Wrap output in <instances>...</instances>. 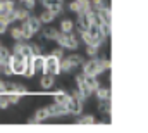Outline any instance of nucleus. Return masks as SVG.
Wrapping results in <instances>:
<instances>
[{
  "label": "nucleus",
  "mask_w": 148,
  "mask_h": 133,
  "mask_svg": "<svg viewBox=\"0 0 148 133\" xmlns=\"http://www.w3.org/2000/svg\"><path fill=\"white\" fill-rule=\"evenodd\" d=\"M90 3H91V9L93 10H102L103 7H107V3H105V0H90Z\"/></svg>",
  "instance_id": "28"
},
{
  "label": "nucleus",
  "mask_w": 148,
  "mask_h": 133,
  "mask_svg": "<svg viewBox=\"0 0 148 133\" xmlns=\"http://www.w3.org/2000/svg\"><path fill=\"white\" fill-rule=\"evenodd\" d=\"M43 64H45V57L43 55H33L31 57V67H33V73H43Z\"/></svg>",
  "instance_id": "7"
},
{
  "label": "nucleus",
  "mask_w": 148,
  "mask_h": 133,
  "mask_svg": "<svg viewBox=\"0 0 148 133\" xmlns=\"http://www.w3.org/2000/svg\"><path fill=\"white\" fill-rule=\"evenodd\" d=\"M10 104H9V99H7V95H3V94H0V109H7Z\"/></svg>",
  "instance_id": "36"
},
{
  "label": "nucleus",
  "mask_w": 148,
  "mask_h": 133,
  "mask_svg": "<svg viewBox=\"0 0 148 133\" xmlns=\"http://www.w3.org/2000/svg\"><path fill=\"white\" fill-rule=\"evenodd\" d=\"M21 31H23V38H24V40H29V38L33 36V31L29 30V26H28V23H26V21H23V23H21Z\"/></svg>",
  "instance_id": "24"
},
{
  "label": "nucleus",
  "mask_w": 148,
  "mask_h": 133,
  "mask_svg": "<svg viewBox=\"0 0 148 133\" xmlns=\"http://www.w3.org/2000/svg\"><path fill=\"white\" fill-rule=\"evenodd\" d=\"M21 5L24 9H28V10H33L35 5H36V0H24V2H21Z\"/></svg>",
  "instance_id": "33"
},
{
  "label": "nucleus",
  "mask_w": 148,
  "mask_h": 133,
  "mask_svg": "<svg viewBox=\"0 0 148 133\" xmlns=\"http://www.w3.org/2000/svg\"><path fill=\"white\" fill-rule=\"evenodd\" d=\"M14 92H16V94H19V95H26V94H28L26 87H23V85H17V83H14Z\"/></svg>",
  "instance_id": "35"
},
{
  "label": "nucleus",
  "mask_w": 148,
  "mask_h": 133,
  "mask_svg": "<svg viewBox=\"0 0 148 133\" xmlns=\"http://www.w3.org/2000/svg\"><path fill=\"white\" fill-rule=\"evenodd\" d=\"M77 123H79V125H95L97 121H95V116L86 114V116H81V118L77 119Z\"/></svg>",
  "instance_id": "27"
},
{
  "label": "nucleus",
  "mask_w": 148,
  "mask_h": 133,
  "mask_svg": "<svg viewBox=\"0 0 148 133\" xmlns=\"http://www.w3.org/2000/svg\"><path fill=\"white\" fill-rule=\"evenodd\" d=\"M100 111H102L105 116H109V118H110V112H112L110 100H102V102H100Z\"/></svg>",
  "instance_id": "26"
},
{
  "label": "nucleus",
  "mask_w": 148,
  "mask_h": 133,
  "mask_svg": "<svg viewBox=\"0 0 148 133\" xmlns=\"http://www.w3.org/2000/svg\"><path fill=\"white\" fill-rule=\"evenodd\" d=\"M67 59L71 61V64H73V67H81L83 66V57L81 55H77V54H71V55H67Z\"/></svg>",
  "instance_id": "22"
},
{
  "label": "nucleus",
  "mask_w": 148,
  "mask_h": 133,
  "mask_svg": "<svg viewBox=\"0 0 148 133\" xmlns=\"http://www.w3.org/2000/svg\"><path fill=\"white\" fill-rule=\"evenodd\" d=\"M59 67H60V73H71V71L74 69L73 64H71V61H69L67 57H62V59H60Z\"/></svg>",
  "instance_id": "16"
},
{
  "label": "nucleus",
  "mask_w": 148,
  "mask_h": 133,
  "mask_svg": "<svg viewBox=\"0 0 148 133\" xmlns=\"http://www.w3.org/2000/svg\"><path fill=\"white\" fill-rule=\"evenodd\" d=\"M57 43H59V47H62V48H67V50H76L77 48V45H79V36L77 35H74L73 31L71 33H62V31H59V36H57V40H55Z\"/></svg>",
  "instance_id": "1"
},
{
  "label": "nucleus",
  "mask_w": 148,
  "mask_h": 133,
  "mask_svg": "<svg viewBox=\"0 0 148 133\" xmlns=\"http://www.w3.org/2000/svg\"><path fill=\"white\" fill-rule=\"evenodd\" d=\"M84 87L93 94L98 87H100V83H98V80H97V76H93V74H84Z\"/></svg>",
  "instance_id": "8"
},
{
  "label": "nucleus",
  "mask_w": 148,
  "mask_h": 133,
  "mask_svg": "<svg viewBox=\"0 0 148 133\" xmlns=\"http://www.w3.org/2000/svg\"><path fill=\"white\" fill-rule=\"evenodd\" d=\"M10 55H12V52L9 48H5V47L0 45V62H9L10 61Z\"/></svg>",
  "instance_id": "23"
},
{
  "label": "nucleus",
  "mask_w": 148,
  "mask_h": 133,
  "mask_svg": "<svg viewBox=\"0 0 148 133\" xmlns=\"http://www.w3.org/2000/svg\"><path fill=\"white\" fill-rule=\"evenodd\" d=\"M52 55H53V57H57V59H62V57H64V48H62V47L53 48V50H52Z\"/></svg>",
  "instance_id": "37"
},
{
  "label": "nucleus",
  "mask_w": 148,
  "mask_h": 133,
  "mask_svg": "<svg viewBox=\"0 0 148 133\" xmlns=\"http://www.w3.org/2000/svg\"><path fill=\"white\" fill-rule=\"evenodd\" d=\"M26 23H28L29 30L33 31V35H35V33H38V31L41 30V21H40L38 17H31V16H29V17L26 19Z\"/></svg>",
  "instance_id": "13"
},
{
  "label": "nucleus",
  "mask_w": 148,
  "mask_h": 133,
  "mask_svg": "<svg viewBox=\"0 0 148 133\" xmlns=\"http://www.w3.org/2000/svg\"><path fill=\"white\" fill-rule=\"evenodd\" d=\"M71 100V94H67V92H64V90H59L57 94H55V102L57 104H62V105H66L67 107V102Z\"/></svg>",
  "instance_id": "12"
},
{
  "label": "nucleus",
  "mask_w": 148,
  "mask_h": 133,
  "mask_svg": "<svg viewBox=\"0 0 148 133\" xmlns=\"http://www.w3.org/2000/svg\"><path fill=\"white\" fill-rule=\"evenodd\" d=\"M53 85H55V78L52 74L45 73V76H41V80H40V87L43 90H50V88H53Z\"/></svg>",
  "instance_id": "10"
},
{
  "label": "nucleus",
  "mask_w": 148,
  "mask_h": 133,
  "mask_svg": "<svg viewBox=\"0 0 148 133\" xmlns=\"http://www.w3.org/2000/svg\"><path fill=\"white\" fill-rule=\"evenodd\" d=\"M79 36H83V42L86 43V45H95V47H100L103 42H105V38H102V36H93V35H90L88 31H81Z\"/></svg>",
  "instance_id": "5"
},
{
  "label": "nucleus",
  "mask_w": 148,
  "mask_h": 133,
  "mask_svg": "<svg viewBox=\"0 0 148 133\" xmlns=\"http://www.w3.org/2000/svg\"><path fill=\"white\" fill-rule=\"evenodd\" d=\"M35 118H36L38 123H41V121H45V119H50V114H48L47 107H43V109H38L36 114H35Z\"/></svg>",
  "instance_id": "20"
},
{
  "label": "nucleus",
  "mask_w": 148,
  "mask_h": 133,
  "mask_svg": "<svg viewBox=\"0 0 148 133\" xmlns=\"http://www.w3.org/2000/svg\"><path fill=\"white\" fill-rule=\"evenodd\" d=\"M74 2L79 5V12H88V10H91L90 0H74Z\"/></svg>",
  "instance_id": "25"
},
{
  "label": "nucleus",
  "mask_w": 148,
  "mask_h": 133,
  "mask_svg": "<svg viewBox=\"0 0 148 133\" xmlns=\"http://www.w3.org/2000/svg\"><path fill=\"white\" fill-rule=\"evenodd\" d=\"M3 83H5V81H2V80H0V94L3 92Z\"/></svg>",
  "instance_id": "43"
},
{
  "label": "nucleus",
  "mask_w": 148,
  "mask_h": 133,
  "mask_svg": "<svg viewBox=\"0 0 148 133\" xmlns=\"http://www.w3.org/2000/svg\"><path fill=\"white\" fill-rule=\"evenodd\" d=\"M98 48H100V47L86 45V54H88V57H97V55H98Z\"/></svg>",
  "instance_id": "29"
},
{
  "label": "nucleus",
  "mask_w": 148,
  "mask_h": 133,
  "mask_svg": "<svg viewBox=\"0 0 148 133\" xmlns=\"http://www.w3.org/2000/svg\"><path fill=\"white\" fill-rule=\"evenodd\" d=\"M57 2H64V0H41V3H43V7H52L53 3H57Z\"/></svg>",
  "instance_id": "40"
},
{
  "label": "nucleus",
  "mask_w": 148,
  "mask_h": 133,
  "mask_svg": "<svg viewBox=\"0 0 148 133\" xmlns=\"http://www.w3.org/2000/svg\"><path fill=\"white\" fill-rule=\"evenodd\" d=\"M98 28H100V33H102L103 38H107V36L112 35V23H102Z\"/></svg>",
  "instance_id": "21"
},
{
  "label": "nucleus",
  "mask_w": 148,
  "mask_h": 133,
  "mask_svg": "<svg viewBox=\"0 0 148 133\" xmlns=\"http://www.w3.org/2000/svg\"><path fill=\"white\" fill-rule=\"evenodd\" d=\"M69 10H73V12L77 14V12H79V5H77L76 2H71V3H69Z\"/></svg>",
  "instance_id": "41"
},
{
  "label": "nucleus",
  "mask_w": 148,
  "mask_h": 133,
  "mask_svg": "<svg viewBox=\"0 0 148 133\" xmlns=\"http://www.w3.org/2000/svg\"><path fill=\"white\" fill-rule=\"evenodd\" d=\"M43 36L47 38V40H57V36H59V30H55V28H47V30H43Z\"/></svg>",
  "instance_id": "19"
},
{
  "label": "nucleus",
  "mask_w": 148,
  "mask_h": 133,
  "mask_svg": "<svg viewBox=\"0 0 148 133\" xmlns=\"http://www.w3.org/2000/svg\"><path fill=\"white\" fill-rule=\"evenodd\" d=\"M59 62H60V59L53 57L52 54H50V55H47V57H45V64H43V73L52 74V76H57V74L60 73Z\"/></svg>",
  "instance_id": "2"
},
{
  "label": "nucleus",
  "mask_w": 148,
  "mask_h": 133,
  "mask_svg": "<svg viewBox=\"0 0 148 133\" xmlns=\"http://www.w3.org/2000/svg\"><path fill=\"white\" fill-rule=\"evenodd\" d=\"M38 19H40L41 23H47V24H48V23H53V19H55V14H53L50 9H45V10L40 14V17H38Z\"/></svg>",
  "instance_id": "14"
},
{
  "label": "nucleus",
  "mask_w": 148,
  "mask_h": 133,
  "mask_svg": "<svg viewBox=\"0 0 148 133\" xmlns=\"http://www.w3.org/2000/svg\"><path fill=\"white\" fill-rule=\"evenodd\" d=\"M95 95H97L100 100H110V90H109V88H100V87H98V88L95 90Z\"/></svg>",
  "instance_id": "17"
},
{
  "label": "nucleus",
  "mask_w": 148,
  "mask_h": 133,
  "mask_svg": "<svg viewBox=\"0 0 148 133\" xmlns=\"http://www.w3.org/2000/svg\"><path fill=\"white\" fill-rule=\"evenodd\" d=\"M81 67H83V73H84V74H93V76H98L100 73H103L97 57H91L90 61L83 62V66H81Z\"/></svg>",
  "instance_id": "3"
},
{
  "label": "nucleus",
  "mask_w": 148,
  "mask_h": 133,
  "mask_svg": "<svg viewBox=\"0 0 148 133\" xmlns=\"http://www.w3.org/2000/svg\"><path fill=\"white\" fill-rule=\"evenodd\" d=\"M47 111H48L50 118H52V116H53V118H62V116L69 114L67 107H66V105H62V104H57V102H53V104L47 105Z\"/></svg>",
  "instance_id": "4"
},
{
  "label": "nucleus",
  "mask_w": 148,
  "mask_h": 133,
  "mask_svg": "<svg viewBox=\"0 0 148 133\" xmlns=\"http://www.w3.org/2000/svg\"><path fill=\"white\" fill-rule=\"evenodd\" d=\"M23 95H19V94H16V92H12V94H7V99H9V104H19V100H21Z\"/></svg>",
  "instance_id": "31"
},
{
  "label": "nucleus",
  "mask_w": 148,
  "mask_h": 133,
  "mask_svg": "<svg viewBox=\"0 0 148 133\" xmlns=\"http://www.w3.org/2000/svg\"><path fill=\"white\" fill-rule=\"evenodd\" d=\"M100 62V67H102V71H107V69H110L112 67V62L109 59H102V61H98Z\"/></svg>",
  "instance_id": "38"
},
{
  "label": "nucleus",
  "mask_w": 148,
  "mask_h": 133,
  "mask_svg": "<svg viewBox=\"0 0 148 133\" xmlns=\"http://www.w3.org/2000/svg\"><path fill=\"white\" fill-rule=\"evenodd\" d=\"M7 28H9V24L7 23H3V21H0V35H3L7 31Z\"/></svg>",
  "instance_id": "42"
},
{
  "label": "nucleus",
  "mask_w": 148,
  "mask_h": 133,
  "mask_svg": "<svg viewBox=\"0 0 148 133\" xmlns=\"http://www.w3.org/2000/svg\"><path fill=\"white\" fill-rule=\"evenodd\" d=\"M0 73H3L5 76H10V74H12L10 64H9V62H0Z\"/></svg>",
  "instance_id": "32"
},
{
  "label": "nucleus",
  "mask_w": 148,
  "mask_h": 133,
  "mask_svg": "<svg viewBox=\"0 0 148 133\" xmlns=\"http://www.w3.org/2000/svg\"><path fill=\"white\" fill-rule=\"evenodd\" d=\"M14 16H16V21H26L28 17H29V10L28 9H24L23 5H16L14 7Z\"/></svg>",
  "instance_id": "11"
},
{
  "label": "nucleus",
  "mask_w": 148,
  "mask_h": 133,
  "mask_svg": "<svg viewBox=\"0 0 148 133\" xmlns=\"http://www.w3.org/2000/svg\"><path fill=\"white\" fill-rule=\"evenodd\" d=\"M76 85H77V88H84V73L76 76Z\"/></svg>",
  "instance_id": "39"
},
{
  "label": "nucleus",
  "mask_w": 148,
  "mask_h": 133,
  "mask_svg": "<svg viewBox=\"0 0 148 133\" xmlns=\"http://www.w3.org/2000/svg\"><path fill=\"white\" fill-rule=\"evenodd\" d=\"M74 30V23L71 19H62V23H60V31L62 33H71Z\"/></svg>",
  "instance_id": "18"
},
{
  "label": "nucleus",
  "mask_w": 148,
  "mask_h": 133,
  "mask_svg": "<svg viewBox=\"0 0 148 133\" xmlns=\"http://www.w3.org/2000/svg\"><path fill=\"white\" fill-rule=\"evenodd\" d=\"M17 2H24V0H17Z\"/></svg>",
  "instance_id": "44"
},
{
  "label": "nucleus",
  "mask_w": 148,
  "mask_h": 133,
  "mask_svg": "<svg viewBox=\"0 0 148 133\" xmlns=\"http://www.w3.org/2000/svg\"><path fill=\"white\" fill-rule=\"evenodd\" d=\"M81 109H83V100L76 99L71 95V100L67 102V111H69V114H74V116H77V114H81Z\"/></svg>",
  "instance_id": "6"
},
{
  "label": "nucleus",
  "mask_w": 148,
  "mask_h": 133,
  "mask_svg": "<svg viewBox=\"0 0 148 133\" xmlns=\"http://www.w3.org/2000/svg\"><path fill=\"white\" fill-rule=\"evenodd\" d=\"M10 36H12L16 42L24 40V38H23V31H21V28H12V30H10Z\"/></svg>",
  "instance_id": "30"
},
{
  "label": "nucleus",
  "mask_w": 148,
  "mask_h": 133,
  "mask_svg": "<svg viewBox=\"0 0 148 133\" xmlns=\"http://www.w3.org/2000/svg\"><path fill=\"white\" fill-rule=\"evenodd\" d=\"M77 31L81 33V31H86L88 30V26H90V21H88V16H86V12H77Z\"/></svg>",
  "instance_id": "9"
},
{
  "label": "nucleus",
  "mask_w": 148,
  "mask_h": 133,
  "mask_svg": "<svg viewBox=\"0 0 148 133\" xmlns=\"http://www.w3.org/2000/svg\"><path fill=\"white\" fill-rule=\"evenodd\" d=\"M29 50H31V55H41V45H38V43L29 45Z\"/></svg>",
  "instance_id": "34"
},
{
  "label": "nucleus",
  "mask_w": 148,
  "mask_h": 133,
  "mask_svg": "<svg viewBox=\"0 0 148 133\" xmlns=\"http://www.w3.org/2000/svg\"><path fill=\"white\" fill-rule=\"evenodd\" d=\"M98 14H100V17H102V23H112V9L109 5L103 7L102 10H98Z\"/></svg>",
  "instance_id": "15"
}]
</instances>
